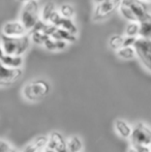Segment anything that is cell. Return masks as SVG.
<instances>
[{
  "label": "cell",
  "instance_id": "6da1fadb",
  "mask_svg": "<svg viewBox=\"0 0 151 152\" xmlns=\"http://www.w3.org/2000/svg\"><path fill=\"white\" fill-rule=\"evenodd\" d=\"M118 10L128 22H141L149 14L146 2L142 0H121Z\"/></svg>",
  "mask_w": 151,
  "mask_h": 152
},
{
  "label": "cell",
  "instance_id": "7a4b0ae2",
  "mask_svg": "<svg viewBox=\"0 0 151 152\" xmlns=\"http://www.w3.org/2000/svg\"><path fill=\"white\" fill-rule=\"evenodd\" d=\"M51 91V85L44 79H34L29 81L22 88V96L25 100L36 102L44 99Z\"/></svg>",
  "mask_w": 151,
  "mask_h": 152
},
{
  "label": "cell",
  "instance_id": "3957f363",
  "mask_svg": "<svg viewBox=\"0 0 151 152\" xmlns=\"http://www.w3.org/2000/svg\"><path fill=\"white\" fill-rule=\"evenodd\" d=\"M0 44L5 54L23 56L30 48L31 38L28 34L22 36H6L1 34Z\"/></svg>",
  "mask_w": 151,
  "mask_h": 152
},
{
  "label": "cell",
  "instance_id": "277c9868",
  "mask_svg": "<svg viewBox=\"0 0 151 152\" xmlns=\"http://www.w3.org/2000/svg\"><path fill=\"white\" fill-rule=\"evenodd\" d=\"M40 18V10L38 0H29L24 3L20 12V21L27 30L33 29Z\"/></svg>",
  "mask_w": 151,
  "mask_h": 152
},
{
  "label": "cell",
  "instance_id": "5b68a950",
  "mask_svg": "<svg viewBox=\"0 0 151 152\" xmlns=\"http://www.w3.org/2000/svg\"><path fill=\"white\" fill-rule=\"evenodd\" d=\"M133 48L140 63L144 66L146 70L151 72V39L138 37Z\"/></svg>",
  "mask_w": 151,
  "mask_h": 152
},
{
  "label": "cell",
  "instance_id": "8992f818",
  "mask_svg": "<svg viewBox=\"0 0 151 152\" xmlns=\"http://www.w3.org/2000/svg\"><path fill=\"white\" fill-rule=\"evenodd\" d=\"M121 0H106L101 3L95 4L92 14V20L95 22L106 20L119 8Z\"/></svg>",
  "mask_w": 151,
  "mask_h": 152
},
{
  "label": "cell",
  "instance_id": "52a82bcc",
  "mask_svg": "<svg viewBox=\"0 0 151 152\" xmlns=\"http://www.w3.org/2000/svg\"><path fill=\"white\" fill-rule=\"evenodd\" d=\"M129 139L133 145L149 146L151 144V128L143 122H138L133 125Z\"/></svg>",
  "mask_w": 151,
  "mask_h": 152
},
{
  "label": "cell",
  "instance_id": "ba28073f",
  "mask_svg": "<svg viewBox=\"0 0 151 152\" xmlns=\"http://www.w3.org/2000/svg\"><path fill=\"white\" fill-rule=\"evenodd\" d=\"M22 68H12L4 65L0 61V87H8L22 77Z\"/></svg>",
  "mask_w": 151,
  "mask_h": 152
},
{
  "label": "cell",
  "instance_id": "9c48e42d",
  "mask_svg": "<svg viewBox=\"0 0 151 152\" xmlns=\"http://www.w3.org/2000/svg\"><path fill=\"white\" fill-rule=\"evenodd\" d=\"M2 34L6 36H22L28 34L26 27L21 23V21H8L2 26Z\"/></svg>",
  "mask_w": 151,
  "mask_h": 152
},
{
  "label": "cell",
  "instance_id": "30bf717a",
  "mask_svg": "<svg viewBox=\"0 0 151 152\" xmlns=\"http://www.w3.org/2000/svg\"><path fill=\"white\" fill-rule=\"evenodd\" d=\"M47 146L54 149L56 152H69V150H67V141H65L62 134L57 132H54L50 134Z\"/></svg>",
  "mask_w": 151,
  "mask_h": 152
},
{
  "label": "cell",
  "instance_id": "8fae6325",
  "mask_svg": "<svg viewBox=\"0 0 151 152\" xmlns=\"http://www.w3.org/2000/svg\"><path fill=\"white\" fill-rule=\"evenodd\" d=\"M49 141V137L47 136H39L35 138L32 142L29 143L22 152H42L44 149L47 147Z\"/></svg>",
  "mask_w": 151,
  "mask_h": 152
},
{
  "label": "cell",
  "instance_id": "7c38bea8",
  "mask_svg": "<svg viewBox=\"0 0 151 152\" xmlns=\"http://www.w3.org/2000/svg\"><path fill=\"white\" fill-rule=\"evenodd\" d=\"M114 128L116 134L122 139H129L133 130V126L123 119H116L114 123Z\"/></svg>",
  "mask_w": 151,
  "mask_h": 152
},
{
  "label": "cell",
  "instance_id": "4fadbf2b",
  "mask_svg": "<svg viewBox=\"0 0 151 152\" xmlns=\"http://www.w3.org/2000/svg\"><path fill=\"white\" fill-rule=\"evenodd\" d=\"M0 61H1L4 65L8 66V67H12V68H22L23 64H24L23 56H19V55L5 54L0 59Z\"/></svg>",
  "mask_w": 151,
  "mask_h": 152
},
{
  "label": "cell",
  "instance_id": "5bb4252c",
  "mask_svg": "<svg viewBox=\"0 0 151 152\" xmlns=\"http://www.w3.org/2000/svg\"><path fill=\"white\" fill-rule=\"evenodd\" d=\"M139 37L149 38L151 39V14L146 16L143 20L140 22V35Z\"/></svg>",
  "mask_w": 151,
  "mask_h": 152
},
{
  "label": "cell",
  "instance_id": "9a60e30c",
  "mask_svg": "<svg viewBox=\"0 0 151 152\" xmlns=\"http://www.w3.org/2000/svg\"><path fill=\"white\" fill-rule=\"evenodd\" d=\"M55 26L65 29V30L71 32L73 34H77V31H78V29H77V26H76L75 23H74L73 19L63 18V17H61V16H60V18L58 19L57 23L55 24Z\"/></svg>",
  "mask_w": 151,
  "mask_h": 152
},
{
  "label": "cell",
  "instance_id": "2e32d148",
  "mask_svg": "<svg viewBox=\"0 0 151 152\" xmlns=\"http://www.w3.org/2000/svg\"><path fill=\"white\" fill-rule=\"evenodd\" d=\"M117 56L122 60H131L136 58V50L133 47H121L120 49L116 51Z\"/></svg>",
  "mask_w": 151,
  "mask_h": 152
},
{
  "label": "cell",
  "instance_id": "e0dca14e",
  "mask_svg": "<svg viewBox=\"0 0 151 152\" xmlns=\"http://www.w3.org/2000/svg\"><path fill=\"white\" fill-rule=\"evenodd\" d=\"M67 150L69 152H82L83 142L80 137L73 136L67 140Z\"/></svg>",
  "mask_w": 151,
  "mask_h": 152
},
{
  "label": "cell",
  "instance_id": "ac0fdd59",
  "mask_svg": "<svg viewBox=\"0 0 151 152\" xmlns=\"http://www.w3.org/2000/svg\"><path fill=\"white\" fill-rule=\"evenodd\" d=\"M58 12L60 14L61 17H63V18H69V19H74V17H75V15H76V12H75V10H74L73 5H71V4H69V3L61 4L58 8Z\"/></svg>",
  "mask_w": 151,
  "mask_h": 152
},
{
  "label": "cell",
  "instance_id": "d6986e66",
  "mask_svg": "<svg viewBox=\"0 0 151 152\" xmlns=\"http://www.w3.org/2000/svg\"><path fill=\"white\" fill-rule=\"evenodd\" d=\"M125 36L139 37L140 35V22H128L125 27Z\"/></svg>",
  "mask_w": 151,
  "mask_h": 152
},
{
  "label": "cell",
  "instance_id": "ffe728a7",
  "mask_svg": "<svg viewBox=\"0 0 151 152\" xmlns=\"http://www.w3.org/2000/svg\"><path fill=\"white\" fill-rule=\"evenodd\" d=\"M123 38L124 36L119 35V34H113L109 38V47L114 51H117L120 49L123 45Z\"/></svg>",
  "mask_w": 151,
  "mask_h": 152
},
{
  "label": "cell",
  "instance_id": "44dd1931",
  "mask_svg": "<svg viewBox=\"0 0 151 152\" xmlns=\"http://www.w3.org/2000/svg\"><path fill=\"white\" fill-rule=\"evenodd\" d=\"M55 10H56V7H55V4L53 3V2H49V3H47L46 5L44 6V8H42V18H44V22L49 20L51 15H52Z\"/></svg>",
  "mask_w": 151,
  "mask_h": 152
},
{
  "label": "cell",
  "instance_id": "7402d4cb",
  "mask_svg": "<svg viewBox=\"0 0 151 152\" xmlns=\"http://www.w3.org/2000/svg\"><path fill=\"white\" fill-rule=\"evenodd\" d=\"M138 37H133V36H124L122 47H133Z\"/></svg>",
  "mask_w": 151,
  "mask_h": 152
},
{
  "label": "cell",
  "instance_id": "603a6c76",
  "mask_svg": "<svg viewBox=\"0 0 151 152\" xmlns=\"http://www.w3.org/2000/svg\"><path fill=\"white\" fill-rule=\"evenodd\" d=\"M12 150V146L8 142L0 139V152H9Z\"/></svg>",
  "mask_w": 151,
  "mask_h": 152
},
{
  "label": "cell",
  "instance_id": "cb8c5ba5",
  "mask_svg": "<svg viewBox=\"0 0 151 152\" xmlns=\"http://www.w3.org/2000/svg\"><path fill=\"white\" fill-rule=\"evenodd\" d=\"M133 146L137 149L138 152H150L149 146H146V145H133Z\"/></svg>",
  "mask_w": 151,
  "mask_h": 152
},
{
  "label": "cell",
  "instance_id": "d4e9b609",
  "mask_svg": "<svg viewBox=\"0 0 151 152\" xmlns=\"http://www.w3.org/2000/svg\"><path fill=\"white\" fill-rule=\"evenodd\" d=\"M5 55V53H4V50H3V48H2V46H1V44H0V59L2 58V57Z\"/></svg>",
  "mask_w": 151,
  "mask_h": 152
},
{
  "label": "cell",
  "instance_id": "484cf974",
  "mask_svg": "<svg viewBox=\"0 0 151 152\" xmlns=\"http://www.w3.org/2000/svg\"><path fill=\"white\" fill-rule=\"evenodd\" d=\"M127 152H138V151H137V149H136L135 147H133V145H131V146L129 147L128 149H127Z\"/></svg>",
  "mask_w": 151,
  "mask_h": 152
},
{
  "label": "cell",
  "instance_id": "4316f807",
  "mask_svg": "<svg viewBox=\"0 0 151 152\" xmlns=\"http://www.w3.org/2000/svg\"><path fill=\"white\" fill-rule=\"evenodd\" d=\"M93 1H94L95 4H98V3H101V2L106 1V0H93Z\"/></svg>",
  "mask_w": 151,
  "mask_h": 152
},
{
  "label": "cell",
  "instance_id": "83f0119b",
  "mask_svg": "<svg viewBox=\"0 0 151 152\" xmlns=\"http://www.w3.org/2000/svg\"><path fill=\"white\" fill-rule=\"evenodd\" d=\"M18 1L22 2V3H26V2H27V1H29V0H18Z\"/></svg>",
  "mask_w": 151,
  "mask_h": 152
},
{
  "label": "cell",
  "instance_id": "f1b7e54d",
  "mask_svg": "<svg viewBox=\"0 0 151 152\" xmlns=\"http://www.w3.org/2000/svg\"><path fill=\"white\" fill-rule=\"evenodd\" d=\"M9 152H18V151H17V150H16V149H14V148H12V150H10Z\"/></svg>",
  "mask_w": 151,
  "mask_h": 152
},
{
  "label": "cell",
  "instance_id": "f546056e",
  "mask_svg": "<svg viewBox=\"0 0 151 152\" xmlns=\"http://www.w3.org/2000/svg\"><path fill=\"white\" fill-rule=\"evenodd\" d=\"M142 1H144V2H151V0H142Z\"/></svg>",
  "mask_w": 151,
  "mask_h": 152
},
{
  "label": "cell",
  "instance_id": "4dcf8cb0",
  "mask_svg": "<svg viewBox=\"0 0 151 152\" xmlns=\"http://www.w3.org/2000/svg\"><path fill=\"white\" fill-rule=\"evenodd\" d=\"M149 149H150V152H151V144L149 145Z\"/></svg>",
  "mask_w": 151,
  "mask_h": 152
}]
</instances>
